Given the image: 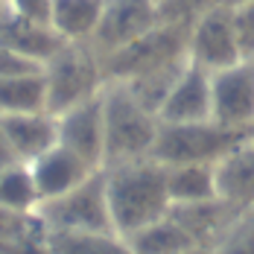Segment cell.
<instances>
[{"mask_svg": "<svg viewBox=\"0 0 254 254\" xmlns=\"http://www.w3.org/2000/svg\"><path fill=\"white\" fill-rule=\"evenodd\" d=\"M111 222L120 237H128L143 225L170 213L167 167L155 158H137L111 164L102 170Z\"/></svg>", "mask_w": 254, "mask_h": 254, "instance_id": "6da1fadb", "label": "cell"}, {"mask_svg": "<svg viewBox=\"0 0 254 254\" xmlns=\"http://www.w3.org/2000/svg\"><path fill=\"white\" fill-rule=\"evenodd\" d=\"M102 120H105V167L152 158L161 120L128 91L126 82H105L102 88ZM102 167V170H105Z\"/></svg>", "mask_w": 254, "mask_h": 254, "instance_id": "7a4b0ae2", "label": "cell"}, {"mask_svg": "<svg viewBox=\"0 0 254 254\" xmlns=\"http://www.w3.org/2000/svg\"><path fill=\"white\" fill-rule=\"evenodd\" d=\"M44 88H47V111L62 114L73 105L100 97L105 88L100 53L91 44H62L41 64Z\"/></svg>", "mask_w": 254, "mask_h": 254, "instance_id": "3957f363", "label": "cell"}, {"mask_svg": "<svg viewBox=\"0 0 254 254\" xmlns=\"http://www.w3.org/2000/svg\"><path fill=\"white\" fill-rule=\"evenodd\" d=\"M190 24L181 18H164L158 26H152L146 35L131 41L128 47L111 53L102 59L105 82H131L155 67L173 64L187 59V41H190Z\"/></svg>", "mask_w": 254, "mask_h": 254, "instance_id": "277c9868", "label": "cell"}, {"mask_svg": "<svg viewBox=\"0 0 254 254\" xmlns=\"http://www.w3.org/2000/svg\"><path fill=\"white\" fill-rule=\"evenodd\" d=\"M246 137H252V131H237V128L219 126L216 120L161 123L152 158L161 161L164 167H173V164H216L237 143H243Z\"/></svg>", "mask_w": 254, "mask_h": 254, "instance_id": "5b68a950", "label": "cell"}, {"mask_svg": "<svg viewBox=\"0 0 254 254\" xmlns=\"http://www.w3.org/2000/svg\"><path fill=\"white\" fill-rule=\"evenodd\" d=\"M38 219L47 228V234H111L114 222H111V210H108L102 170L85 178L70 193L41 202Z\"/></svg>", "mask_w": 254, "mask_h": 254, "instance_id": "8992f818", "label": "cell"}, {"mask_svg": "<svg viewBox=\"0 0 254 254\" xmlns=\"http://www.w3.org/2000/svg\"><path fill=\"white\" fill-rule=\"evenodd\" d=\"M187 59L193 64L204 67L207 73L225 70V67L237 64V62H246L243 53H240V44H237L231 6L210 3L193 18L190 41H187Z\"/></svg>", "mask_w": 254, "mask_h": 254, "instance_id": "52a82bcc", "label": "cell"}, {"mask_svg": "<svg viewBox=\"0 0 254 254\" xmlns=\"http://www.w3.org/2000/svg\"><path fill=\"white\" fill-rule=\"evenodd\" d=\"M161 21L164 15L158 0H105L100 26L88 44L100 53V59H105L146 35Z\"/></svg>", "mask_w": 254, "mask_h": 254, "instance_id": "ba28073f", "label": "cell"}, {"mask_svg": "<svg viewBox=\"0 0 254 254\" xmlns=\"http://www.w3.org/2000/svg\"><path fill=\"white\" fill-rule=\"evenodd\" d=\"M213 82V120L219 126L252 131L254 128V64L237 62L210 73Z\"/></svg>", "mask_w": 254, "mask_h": 254, "instance_id": "9c48e42d", "label": "cell"}, {"mask_svg": "<svg viewBox=\"0 0 254 254\" xmlns=\"http://www.w3.org/2000/svg\"><path fill=\"white\" fill-rule=\"evenodd\" d=\"M59 126V143L79 155L94 170L105 167V120H102V97L73 105L62 114H53Z\"/></svg>", "mask_w": 254, "mask_h": 254, "instance_id": "30bf717a", "label": "cell"}, {"mask_svg": "<svg viewBox=\"0 0 254 254\" xmlns=\"http://www.w3.org/2000/svg\"><path fill=\"white\" fill-rule=\"evenodd\" d=\"M158 120L161 123L213 120V82H210V73L199 64L187 62V67L181 70L170 97L164 100L161 111H158Z\"/></svg>", "mask_w": 254, "mask_h": 254, "instance_id": "8fae6325", "label": "cell"}, {"mask_svg": "<svg viewBox=\"0 0 254 254\" xmlns=\"http://www.w3.org/2000/svg\"><path fill=\"white\" fill-rule=\"evenodd\" d=\"M0 131L12 161H21V164H32L35 158H41L59 143V126L50 111L0 117Z\"/></svg>", "mask_w": 254, "mask_h": 254, "instance_id": "7c38bea8", "label": "cell"}, {"mask_svg": "<svg viewBox=\"0 0 254 254\" xmlns=\"http://www.w3.org/2000/svg\"><path fill=\"white\" fill-rule=\"evenodd\" d=\"M29 173L35 178V187L41 193V202H47V199L70 193L73 187H79L85 178H91L94 173H100V170H94L79 155H73L70 149H64L62 143H56L53 149H47L41 158H35L29 164Z\"/></svg>", "mask_w": 254, "mask_h": 254, "instance_id": "4fadbf2b", "label": "cell"}, {"mask_svg": "<svg viewBox=\"0 0 254 254\" xmlns=\"http://www.w3.org/2000/svg\"><path fill=\"white\" fill-rule=\"evenodd\" d=\"M216 173V196L234 210L254 207V134L237 143L222 161L213 164Z\"/></svg>", "mask_w": 254, "mask_h": 254, "instance_id": "5bb4252c", "label": "cell"}, {"mask_svg": "<svg viewBox=\"0 0 254 254\" xmlns=\"http://www.w3.org/2000/svg\"><path fill=\"white\" fill-rule=\"evenodd\" d=\"M170 216L193 237V243L199 249H210L231 228V222L240 216V210H234L231 204H225L216 196V199H204V202L173 204Z\"/></svg>", "mask_w": 254, "mask_h": 254, "instance_id": "9a60e30c", "label": "cell"}, {"mask_svg": "<svg viewBox=\"0 0 254 254\" xmlns=\"http://www.w3.org/2000/svg\"><path fill=\"white\" fill-rule=\"evenodd\" d=\"M105 0H53L50 29L67 44H88L100 26Z\"/></svg>", "mask_w": 254, "mask_h": 254, "instance_id": "2e32d148", "label": "cell"}, {"mask_svg": "<svg viewBox=\"0 0 254 254\" xmlns=\"http://www.w3.org/2000/svg\"><path fill=\"white\" fill-rule=\"evenodd\" d=\"M123 240L128 243L131 254H187L193 249H199L193 243V237L181 228L170 213L149 222V225H143L140 231L123 237Z\"/></svg>", "mask_w": 254, "mask_h": 254, "instance_id": "e0dca14e", "label": "cell"}, {"mask_svg": "<svg viewBox=\"0 0 254 254\" xmlns=\"http://www.w3.org/2000/svg\"><path fill=\"white\" fill-rule=\"evenodd\" d=\"M38 111H47V88H44L41 70L0 79V117L38 114Z\"/></svg>", "mask_w": 254, "mask_h": 254, "instance_id": "ac0fdd59", "label": "cell"}, {"mask_svg": "<svg viewBox=\"0 0 254 254\" xmlns=\"http://www.w3.org/2000/svg\"><path fill=\"white\" fill-rule=\"evenodd\" d=\"M170 207L216 199V173L213 164H173L167 167Z\"/></svg>", "mask_w": 254, "mask_h": 254, "instance_id": "d6986e66", "label": "cell"}, {"mask_svg": "<svg viewBox=\"0 0 254 254\" xmlns=\"http://www.w3.org/2000/svg\"><path fill=\"white\" fill-rule=\"evenodd\" d=\"M0 207L15 213H38L41 193L29 173V164L12 161L0 170Z\"/></svg>", "mask_w": 254, "mask_h": 254, "instance_id": "ffe728a7", "label": "cell"}, {"mask_svg": "<svg viewBox=\"0 0 254 254\" xmlns=\"http://www.w3.org/2000/svg\"><path fill=\"white\" fill-rule=\"evenodd\" d=\"M187 62L190 59H181V62H173V64H164V67H155V70H149V73H143V76L131 79V82H126L128 91L137 97V100L143 102L149 111H161V105H164V100L170 97V91H173V85L178 82V76H181V70L187 67Z\"/></svg>", "mask_w": 254, "mask_h": 254, "instance_id": "44dd1931", "label": "cell"}, {"mask_svg": "<svg viewBox=\"0 0 254 254\" xmlns=\"http://www.w3.org/2000/svg\"><path fill=\"white\" fill-rule=\"evenodd\" d=\"M56 254H131L120 234H47Z\"/></svg>", "mask_w": 254, "mask_h": 254, "instance_id": "7402d4cb", "label": "cell"}, {"mask_svg": "<svg viewBox=\"0 0 254 254\" xmlns=\"http://www.w3.org/2000/svg\"><path fill=\"white\" fill-rule=\"evenodd\" d=\"M210 254H254V207L231 222V228L210 246Z\"/></svg>", "mask_w": 254, "mask_h": 254, "instance_id": "603a6c76", "label": "cell"}, {"mask_svg": "<svg viewBox=\"0 0 254 254\" xmlns=\"http://www.w3.org/2000/svg\"><path fill=\"white\" fill-rule=\"evenodd\" d=\"M231 21H234V32H237V44H240L243 59L252 62L254 59V0L231 6Z\"/></svg>", "mask_w": 254, "mask_h": 254, "instance_id": "cb8c5ba5", "label": "cell"}, {"mask_svg": "<svg viewBox=\"0 0 254 254\" xmlns=\"http://www.w3.org/2000/svg\"><path fill=\"white\" fill-rule=\"evenodd\" d=\"M3 6L24 18L29 24H41V26H50V9H53V0H3Z\"/></svg>", "mask_w": 254, "mask_h": 254, "instance_id": "d4e9b609", "label": "cell"}, {"mask_svg": "<svg viewBox=\"0 0 254 254\" xmlns=\"http://www.w3.org/2000/svg\"><path fill=\"white\" fill-rule=\"evenodd\" d=\"M0 254H56V252H53V246H50L47 231H35V234H26L21 240L3 243Z\"/></svg>", "mask_w": 254, "mask_h": 254, "instance_id": "484cf974", "label": "cell"}, {"mask_svg": "<svg viewBox=\"0 0 254 254\" xmlns=\"http://www.w3.org/2000/svg\"><path fill=\"white\" fill-rule=\"evenodd\" d=\"M29 70H41V64L0 41V79L3 76H15V73H29Z\"/></svg>", "mask_w": 254, "mask_h": 254, "instance_id": "4316f807", "label": "cell"}, {"mask_svg": "<svg viewBox=\"0 0 254 254\" xmlns=\"http://www.w3.org/2000/svg\"><path fill=\"white\" fill-rule=\"evenodd\" d=\"M0 161H6V164H12V155L6 149V140H3V131H0Z\"/></svg>", "mask_w": 254, "mask_h": 254, "instance_id": "83f0119b", "label": "cell"}, {"mask_svg": "<svg viewBox=\"0 0 254 254\" xmlns=\"http://www.w3.org/2000/svg\"><path fill=\"white\" fill-rule=\"evenodd\" d=\"M167 3H173V0H158V6H167ZM193 3H196L199 9H204V6H210L207 0H193Z\"/></svg>", "mask_w": 254, "mask_h": 254, "instance_id": "f1b7e54d", "label": "cell"}, {"mask_svg": "<svg viewBox=\"0 0 254 254\" xmlns=\"http://www.w3.org/2000/svg\"><path fill=\"white\" fill-rule=\"evenodd\" d=\"M219 3H225V6H240V3H252V0H219Z\"/></svg>", "mask_w": 254, "mask_h": 254, "instance_id": "f546056e", "label": "cell"}, {"mask_svg": "<svg viewBox=\"0 0 254 254\" xmlns=\"http://www.w3.org/2000/svg\"><path fill=\"white\" fill-rule=\"evenodd\" d=\"M187 254H210V249H193V252H187Z\"/></svg>", "mask_w": 254, "mask_h": 254, "instance_id": "4dcf8cb0", "label": "cell"}, {"mask_svg": "<svg viewBox=\"0 0 254 254\" xmlns=\"http://www.w3.org/2000/svg\"><path fill=\"white\" fill-rule=\"evenodd\" d=\"M252 64H254V59H252Z\"/></svg>", "mask_w": 254, "mask_h": 254, "instance_id": "1f68e13d", "label": "cell"}, {"mask_svg": "<svg viewBox=\"0 0 254 254\" xmlns=\"http://www.w3.org/2000/svg\"><path fill=\"white\" fill-rule=\"evenodd\" d=\"M252 134H254V128H252Z\"/></svg>", "mask_w": 254, "mask_h": 254, "instance_id": "d6a6232c", "label": "cell"}, {"mask_svg": "<svg viewBox=\"0 0 254 254\" xmlns=\"http://www.w3.org/2000/svg\"><path fill=\"white\" fill-rule=\"evenodd\" d=\"M0 3H3V0H0Z\"/></svg>", "mask_w": 254, "mask_h": 254, "instance_id": "836d02e7", "label": "cell"}]
</instances>
